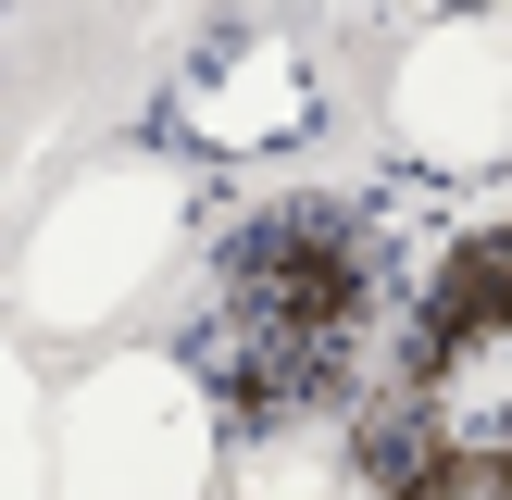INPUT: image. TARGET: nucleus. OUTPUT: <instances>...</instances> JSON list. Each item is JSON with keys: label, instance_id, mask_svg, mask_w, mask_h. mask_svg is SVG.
Here are the masks:
<instances>
[{"label": "nucleus", "instance_id": "obj_2", "mask_svg": "<svg viewBox=\"0 0 512 500\" xmlns=\"http://www.w3.org/2000/svg\"><path fill=\"white\" fill-rule=\"evenodd\" d=\"M363 475L388 500H512V225L438 263L400 375L363 413Z\"/></svg>", "mask_w": 512, "mask_h": 500}, {"label": "nucleus", "instance_id": "obj_1", "mask_svg": "<svg viewBox=\"0 0 512 500\" xmlns=\"http://www.w3.org/2000/svg\"><path fill=\"white\" fill-rule=\"evenodd\" d=\"M375 325V250L338 200H288V213L238 225L213 250V288L188 313V375L225 400V413H313V400L350 388Z\"/></svg>", "mask_w": 512, "mask_h": 500}]
</instances>
